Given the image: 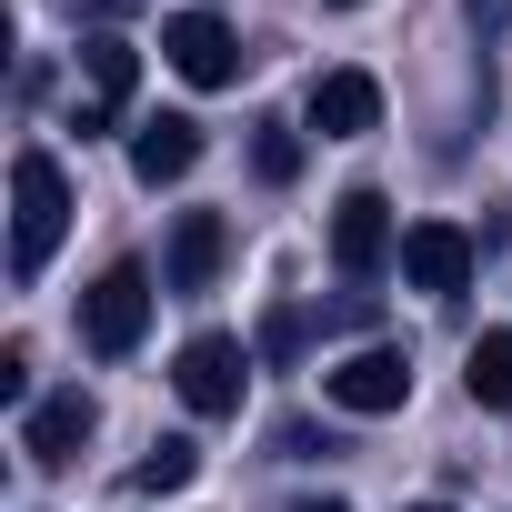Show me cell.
<instances>
[{
  "instance_id": "6da1fadb",
  "label": "cell",
  "mask_w": 512,
  "mask_h": 512,
  "mask_svg": "<svg viewBox=\"0 0 512 512\" xmlns=\"http://www.w3.org/2000/svg\"><path fill=\"white\" fill-rule=\"evenodd\" d=\"M61 231H71V181H61L51 151H21V161H11V272H21V282L51 272Z\"/></svg>"
},
{
  "instance_id": "7a4b0ae2",
  "label": "cell",
  "mask_w": 512,
  "mask_h": 512,
  "mask_svg": "<svg viewBox=\"0 0 512 512\" xmlns=\"http://www.w3.org/2000/svg\"><path fill=\"white\" fill-rule=\"evenodd\" d=\"M151 272L141 262H111L91 292H81V342L101 352V362H121V352H141V332H151Z\"/></svg>"
},
{
  "instance_id": "3957f363",
  "label": "cell",
  "mask_w": 512,
  "mask_h": 512,
  "mask_svg": "<svg viewBox=\"0 0 512 512\" xmlns=\"http://www.w3.org/2000/svg\"><path fill=\"white\" fill-rule=\"evenodd\" d=\"M171 392H181L201 422H221V412H241V392H251V352H241L231 332H191L181 362H171Z\"/></svg>"
},
{
  "instance_id": "277c9868",
  "label": "cell",
  "mask_w": 512,
  "mask_h": 512,
  "mask_svg": "<svg viewBox=\"0 0 512 512\" xmlns=\"http://www.w3.org/2000/svg\"><path fill=\"white\" fill-rule=\"evenodd\" d=\"M402 262V231H392V201L382 191H342L332 201V272L342 282H372Z\"/></svg>"
},
{
  "instance_id": "5b68a950",
  "label": "cell",
  "mask_w": 512,
  "mask_h": 512,
  "mask_svg": "<svg viewBox=\"0 0 512 512\" xmlns=\"http://www.w3.org/2000/svg\"><path fill=\"white\" fill-rule=\"evenodd\" d=\"M161 61H171L191 91H231V81H241V41H231L221 11H171V21H161Z\"/></svg>"
},
{
  "instance_id": "8992f818",
  "label": "cell",
  "mask_w": 512,
  "mask_h": 512,
  "mask_svg": "<svg viewBox=\"0 0 512 512\" xmlns=\"http://www.w3.org/2000/svg\"><path fill=\"white\" fill-rule=\"evenodd\" d=\"M131 81H141V51L111 41V31H91V41H81V111H71V131L101 141V131L131 111Z\"/></svg>"
},
{
  "instance_id": "52a82bcc",
  "label": "cell",
  "mask_w": 512,
  "mask_h": 512,
  "mask_svg": "<svg viewBox=\"0 0 512 512\" xmlns=\"http://www.w3.org/2000/svg\"><path fill=\"white\" fill-rule=\"evenodd\" d=\"M402 282H412L422 302H452V292L472 282V231H462V221H412V231H402Z\"/></svg>"
},
{
  "instance_id": "ba28073f",
  "label": "cell",
  "mask_w": 512,
  "mask_h": 512,
  "mask_svg": "<svg viewBox=\"0 0 512 512\" xmlns=\"http://www.w3.org/2000/svg\"><path fill=\"white\" fill-rule=\"evenodd\" d=\"M322 392H332L342 412H362V422H372V412H402V402H412V362H402L392 342H372V352L332 362V372H322Z\"/></svg>"
},
{
  "instance_id": "9c48e42d",
  "label": "cell",
  "mask_w": 512,
  "mask_h": 512,
  "mask_svg": "<svg viewBox=\"0 0 512 512\" xmlns=\"http://www.w3.org/2000/svg\"><path fill=\"white\" fill-rule=\"evenodd\" d=\"M191 161H201V121H191V111H151V121L131 131V181H141V191L191 181Z\"/></svg>"
},
{
  "instance_id": "30bf717a",
  "label": "cell",
  "mask_w": 512,
  "mask_h": 512,
  "mask_svg": "<svg viewBox=\"0 0 512 512\" xmlns=\"http://www.w3.org/2000/svg\"><path fill=\"white\" fill-rule=\"evenodd\" d=\"M91 432H101V402H91V392H51V402H31V412H21V452H31V462H51V472H61V462H81V442H91Z\"/></svg>"
},
{
  "instance_id": "8fae6325",
  "label": "cell",
  "mask_w": 512,
  "mask_h": 512,
  "mask_svg": "<svg viewBox=\"0 0 512 512\" xmlns=\"http://www.w3.org/2000/svg\"><path fill=\"white\" fill-rule=\"evenodd\" d=\"M221 251H231L221 211H181L171 221V251H161V292H211L221 282Z\"/></svg>"
},
{
  "instance_id": "7c38bea8",
  "label": "cell",
  "mask_w": 512,
  "mask_h": 512,
  "mask_svg": "<svg viewBox=\"0 0 512 512\" xmlns=\"http://www.w3.org/2000/svg\"><path fill=\"white\" fill-rule=\"evenodd\" d=\"M372 121H382V81L372 71H322L312 81V131L322 141H362Z\"/></svg>"
},
{
  "instance_id": "4fadbf2b",
  "label": "cell",
  "mask_w": 512,
  "mask_h": 512,
  "mask_svg": "<svg viewBox=\"0 0 512 512\" xmlns=\"http://www.w3.org/2000/svg\"><path fill=\"white\" fill-rule=\"evenodd\" d=\"M462 382H472V402H482V412H512V332H482V342H472V362H462Z\"/></svg>"
},
{
  "instance_id": "5bb4252c",
  "label": "cell",
  "mask_w": 512,
  "mask_h": 512,
  "mask_svg": "<svg viewBox=\"0 0 512 512\" xmlns=\"http://www.w3.org/2000/svg\"><path fill=\"white\" fill-rule=\"evenodd\" d=\"M251 171L282 191V181L302 171V131H292V121H262V131H251Z\"/></svg>"
},
{
  "instance_id": "9a60e30c",
  "label": "cell",
  "mask_w": 512,
  "mask_h": 512,
  "mask_svg": "<svg viewBox=\"0 0 512 512\" xmlns=\"http://www.w3.org/2000/svg\"><path fill=\"white\" fill-rule=\"evenodd\" d=\"M191 472H201V452H191V442H151V452H141V472H131V482H141V492H181V482H191Z\"/></svg>"
},
{
  "instance_id": "2e32d148",
  "label": "cell",
  "mask_w": 512,
  "mask_h": 512,
  "mask_svg": "<svg viewBox=\"0 0 512 512\" xmlns=\"http://www.w3.org/2000/svg\"><path fill=\"white\" fill-rule=\"evenodd\" d=\"M272 442H282V452H292V462H322V452H342V442H332V432H312V422H282V432H272Z\"/></svg>"
},
{
  "instance_id": "e0dca14e",
  "label": "cell",
  "mask_w": 512,
  "mask_h": 512,
  "mask_svg": "<svg viewBox=\"0 0 512 512\" xmlns=\"http://www.w3.org/2000/svg\"><path fill=\"white\" fill-rule=\"evenodd\" d=\"M0 402H31V352H21V342L0 352Z\"/></svg>"
},
{
  "instance_id": "ac0fdd59",
  "label": "cell",
  "mask_w": 512,
  "mask_h": 512,
  "mask_svg": "<svg viewBox=\"0 0 512 512\" xmlns=\"http://www.w3.org/2000/svg\"><path fill=\"white\" fill-rule=\"evenodd\" d=\"M302 512H352V502H302Z\"/></svg>"
},
{
  "instance_id": "d6986e66",
  "label": "cell",
  "mask_w": 512,
  "mask_h": 512,
  "mask_svg": "<svg viewBox=\"0 0 512 512\" xmlns=\"http://www.w3.org/2000/svg\"><path fill=\"white\" fill-rule=\"evenodd\" d=\"M332 11H362V0H332Z\"/></svg>"
},
{
  "instance_id": "ffe728a7",
  "label": "cell",
  "mask_w": 512,
  "mask_h": 512,
  "mask_svg": "<svg viewBox=\"0 0 512 512\" xmlns=\"http://www.w3.org/2000/svg\"><path fill=\"white\" fill-rule=\"evenodd\" d=\"M412 512H442V502H412Z\"/></svg>"
}]
</instances>
